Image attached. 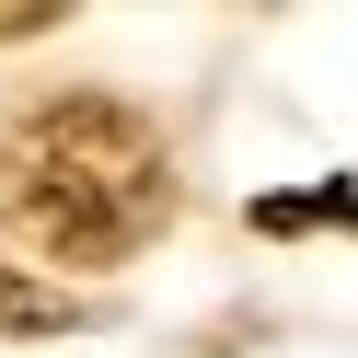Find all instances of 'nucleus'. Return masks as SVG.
Instances as JSON below:
<instances>
[{
    "label": "nucleus",
    "mask_w": 358,
    "mask_h": 358,
    "mask_svg": "<svg viewBox=\"0 0 358 358\" xmlns=\"http://www.w3.org/2000/svg\"><path fill=\"white\" fill-rule=\"evenodd\" d=\"M173 220V150L116 93H47L0 127V231L47 266H127Z\"/></svg>",
    "instance_id": "nucleus-1"
},
{
    "label": "nucleus",
    "mask_w": 358,
    "mask_h": 358,
    "mask_svg": "<svg viewBox=\"0 0 358 358\" xmlns=\"http://www.w3.org/2000/svg\"><path fill=\"white\" fill-rule=\"evenodd\" d=\"M47 324H70V301H58V289H35V278H12V266H0V335H47Z\"/></svg>",
    "instance_id": "nucleus-2"
}]
</instances>
